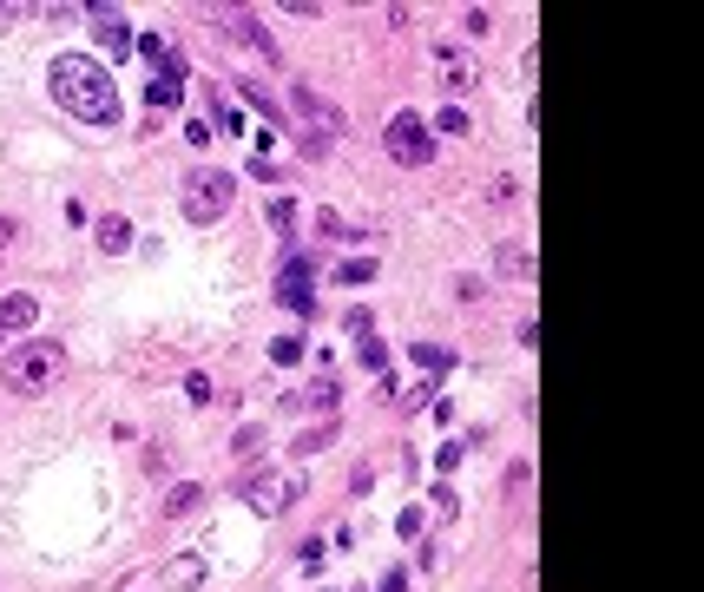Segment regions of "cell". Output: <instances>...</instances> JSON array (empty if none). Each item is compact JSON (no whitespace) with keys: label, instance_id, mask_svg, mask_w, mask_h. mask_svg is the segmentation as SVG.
<instances>
[{"label":"cell","instance_id":"cell-1","mask_svg":"<svg viewBox=\"0 0 704 592\" xmlns=\"http://www.w3.org/2000/svg\"><path fill=\"white\" fill-rule=\"evenodd\" d=\"M47 93L60 112H73V119L86 125H119V86H112V73L93 60V53H60V60L47 66Z\"/></svg>","mask_w":704,"mask_h":592},{"label":"cell","instance_id":"cell-2","mask_svg":"<svg viewBox=\"0 0 704 592\" xmlns=\"http://www.w3.org/2000/svg\"><path fill=\"white\" fill-rule=\"evenodd\" d=\"M60 375H66V343H53V336H33V343H20L14 356H7L0 382H7L14 395H47Z\"/></svg>","mask_w":704,"mask_h":592},{"label":"cell","instance_id":"cell-3","mask_svg":"<svg viewBox=\"0 0 704 592\" xmlns=\"http://www.w3.org/2000/svg\"><path fill=\"white\" fill-rule=\"evenodd\" d=\"M231 204H237V185H231V172H218V165H198V172L185 178V191H178L185 224H224Z\"/></svg>","mask_w":704,"mask_h":592},{"label":"cell","instance_id":"cell-4","mask_svg":"<svg viewBox=\"0 0 704 592\" xmlns=\"http://www.w3.org/2000/svg\"><path fill=\"white\" fill-rule=\"evenodd\" d=\"M382 145H389V158H395V165H408V172L435 165V132H428L422 112H395V119L382 125Z\"/></svg>","mask_w":704,"mask_h":592},{"label":"cell","instance_id":"cell-5","mask_svg":"<svg viewBox=\"0 0 704 592\" xmlns=\"http://www.w3.org/2000/svg\"><path fill=\"white\" fill-rule=\"evenodd\" d=\"M290 112H297V119L290 125H310V132H303V139H343V106H329L323 93H316V86H297V93H290Z\"/></svg>","mask_w":704,"mask_h":592},{"label":"cell","instance_id":"cell-6","mask_svg":"<svg viewBox=\"0 0 704 592\" xmlns=\"http://www.w3.org/2000/svg\"><path fill=\"white\" fill-rule=\"evenodd\" d=\"M218 33H224V40H237V47H251L264 66H283V53H277V40L264 33V20L244 14V7H224V14H218Z\"/></svg>","mask_w":704,"mask_h":592},{"label":"cell","instance_id":"cell-7","mask_svg":"<svg viewBox=\"0 0 704 592\" xmlns=\"http://www.w3.org/2000/svg\"><path fill=\"white\" fill-rule=\"evenodd\" d=\"M310 277H316V270H310V257H290V264L277 270V296H283V303H290L297 316H310V310H316V290H310Z\"/></svg>","mask_w":704,"mask_h":592},{"label":"cell","instance_id":"cell-8","mask_svg":"<svg viewBox=\"0 0 704 592\" xmlns=\"http://www.w3.org/2000/svg\"><path fill=\"white\" fill-rule=\"evenodd\" d=\"M86 20H93L99 47H106V53H119V60H126V53L139 47V40H132V27L119 20V7H106V0H93V7H86Z\"/></svg>","mask_w":704,"mask_h":592},{"label":"cell","instance_id":"cell-9","mask_svg":"<svg viewBox=\"0 0 704 592\" xmlns=\"http://www.w3.org/2000/svg\"><path fill=\"white\" fill-rule=\"evenodd\" d=\"M297 494H303L297 481H283V474H264V481H257V487H251V494H244V500H251V514L277 520L283 507H297Z\"/></svg>","mask_w":704,"mask_h":592},{"label":"cell","instance_id":"cell-10","mask_svg":"<svg viewBox=\"0 0 704 592\" xmlns=\"http://www.w3.org/2000/svg\"><path fill=\"white\" fill-rule=\"evenodd\" d=\"M132 53H145L158 79H178V86H185V53H178L172 40H165V33H145V40H139V47H132Z\"/></svg>","mask_w":704,"mask_h":592},{"label":"cell","instance_id":"cell-11","mask_svg":"<svg viewBox=\"0 0 704 592\" xmlns=\"http://www.w3.org/2000/svg\"><path fill=\"white\" fill-rule=\"evenodd\" d=\"M93 244L106 250V257H126V250H132V224H126V211H106V218H93Z\"/></svg>","mask_w":704,"mask_h":592},{"label":"cell","instance_id":"cell-12","mask_svg":"<svg viewBox=\"0 0 704 592\" xmlns=\"http://www.w3.org/2000/svg\"><path fill=\"white\" fill-rule=\"evenodd\" d=\"M435 66L448 86H474V53L468 47H435Z\"/></svg>","mask_w":704,"mask_h":592},{"label":"cell","instance_id":"cell-13","mask_svg":"<svg viewBox=\"0 0 704 592\" xmlns=\"http://www.w3.org/2000/svg\"><path fill=\"white\" fill-rule=\"evenodd\" d=\"M494 270L514 283H533V244H501L494 250Z\"/></svg>","mask_w":704,"mask_h":592},{"label":"cell","instance_id":"cell-14","mask_svg":"<svg viewBox=\"0 0 704 592\" xmlns=\"http://www.w3.org/2000/svg\"><path fill=\"white\" fill-rule=\"evenodd\" d=\"M33 316H40V303H33V296H7V303H0V329H33Z\"/></svg>","mask_w":704,"mask_h":592},{"label":"cell","instance_id":"cell-15","mask_svg":"<svg viewBox=\"0 0 704 592\" xmlns=\"http://www.w3.org/2000/svg\"><path fill=\"white\" fill-rule=\"evenodd\" d=\"M237 93L251 99V106H257V112H264V119H270V125H283V99H270V93H264V86H251V79H237Z\"/></svg>","mask_w":704,"mask_h":592},{"label":"cell","instance_id":"cell-16","mask_svg":"<svg viewBox=\"0 0 704 592\" xmlns=\"http://www.w3.org/2000/svg\"><path fill=\"white\" fill-rule=\"evenodd\" d=\"M145 106H152V112H172L178 106V79H152V86H145Z\"/></svg>","mask_w":704,"mask_h":592},{"label":"cell","instance_id":"cell-17","mask_svg":"<svg viewBox=\"0 0 704 592\" xmlns=\"http://www.w3.org/2000/svg\"><path fill=\"white\" fill-rule=\"evenodd\" d=\"M389 343H376V336H362V369H376V375H389Z\"/></svg>","mask_w":704,"mask_h":592},{"label":"cell","instance_id":"cell-18","mask_svg":"<svg viewBox=\"0 0 704 592\" xmlns=\"http://www.w3.org/2000/svg\"><path fill=\"white\" fill-rule=\"evenodd\" d=\"M191 507H198V487H191V481H178L172 494H165V514L178 520V514H191Z\"/></svg>","mask_w":704,"mask_h":592},{"label":"cell","instance_id":"cell-19","mask_svg":"<svg viewBox=\"0 0 704 592\" xmlns=\"http://www.w3.org/2000/svg\"><path fill=\"white\" fill-rule=\"evenodd\" d=\"M415 362H422V369H454V349H441V343H415Z\"/></svg>","mask_w":704,"mask_h":592},{"label":"cell","instance_id":"cell-20","mask_svg":"<svg viewBox=\"0 0 704 592\" xmlns=\"http://www.w3.org/2000/svg\"><path fill=\"white\" fill-rule=\"evenodd\" d=\"M336 283H356V290H362V283H376V264H369V257H356V264L336 270Z\"/></svg>","mask_w":704,"mask_h":592},{"label":"cell","instance_id":"cell-21","mask_svg":"<svg viewBox=\"0 0 704 592\" xmlns=\"http://www.w3.org/2000/svg\"><path fill=\"white\" fill-rule=\"evenodd\" d=\"M211 112H218V132H237V125H244V119H237V106H231L224 93H211Z\"/></svg>","mask_w":704,"mask_h":592},{"label":"cell","instance_id":"cell-22","mask_svg":"<svg viewBox=\"0 0 704 592\" xmlns=\"http://www.w3.org/2000/svg\"><path fill=\"white\" fill-rule=\"evenodd\" d=\"M198 579H204L198 560H172V586H198Z\"/></svg>","mask_w":704,"mask_h":592},{"label":"cell","instance_id":"cell-23","mask_svg":"<svg viewBox=\"0 0 704 592\" xmlns=\"http://www.w3.org/2000/svg\"><path fill=\"white\" fill-rule=\"evenodd\" d=\"M270 224H277V231H290V224H297V204H290V198H270Z\"/></svg>","mask_w":704,"mask_h":592},{"label":"cell","instance_id":"cell-24","mask_svg":"<svg viewBox=\"0 0 704 592\" xmlns=\"http://www.w3.org/2000/svg\"><path fill=\"white\" fill-rule=\"evenodd\" d=\"M468 112H461V106H441V132H454V139H461V132H468Z\"/></svg>","mask_w":704,"mask_h":592},{"label":"cell","instance_id":"cell-25","mask_svg":"<svg viewBox=\"0 0 704 592\" xmlns=\"http://www.w3.org/2000/svg\"><path fill=\"white\" fill-rule=\"evenodd\" d=\"M270 356H277V362H297V356H303V336H277V343H270Z\"/></svg>","mask_w":704,"mask_h":592},{"label":"cell","instance_id":"cell-26","mask_svg":"<svg viewBox=\"0 0 704 592\" xmlns=\"http://www.w3.org/2000/svg\"><path fill=\"white\" fill-rule=\"evenodd\" d=\"M329 435H336V428H310V435H297V454H316V448H329Z\"/></svg>","mask_w":704,"mask_h":592},{"label":"cell","instance_id":"cell-27","mask_svg":"<svg viewBox=\"0 0 704 592\" xmlns=\"http://www.w3.org/2000/svg\"><path fill=\"white\" fill-rule=\"evenodd\" d=\"M343 329H349V336H356V343H362V336H376V323H369V310H349V323H343Z\"/></svg>","mask_w":704,"mask_h":592},{"label":"cell","instance_id":"cell-28","mask_svg":"<svg viewBox=\"0 0 704 592\" xmlns=\"http://www.w3.org/2000/svg\"><path fill=\"white\" fill-rule=\"evenodd\" d=\"M310 402H316V408H336V402H343V389H336V382H316Z\"/></svg>","mask_w":704,"mask_h":592},{"label":"cell","instance_id":"cell-29","mask_svg":"<svg viewBox=\"0 0 704 592\" xmlns=\"http://www.w3.org/2000/svg\"><path fill=\"white\" fill-rule=\"evenodd\" d=\"M461 27H468V33H474V40H481V33H487V27H494V14H487V7H468V20H461Z\"/></svg>","mask_w":704,"mask_h":592},{"label":"cell","instance_id":"cell-30","mask_svg":"<svg viewBox=\"0 0 704 592\" xmlns=\"http://www.w3.org/2000/svg\"><path fill=\"white\" fill-rule=\"evenodd\" d=\"M185 395L191 402H211V375H185Z\"/></svg>","mask_w":704,"mask_h":592},{"label":"cell","instance_id":"cell-31","mask_svg":"<svg viewBox=\"0 0 704 592\" xmlns=\"http://www.w3.org/2000/svg\"><path fill=\"white\" fill-rule=\"evenodd\" d=\"M382 592H408V573H402V566H395V573L382 579Z\"/></svg>","mask_w":704,"mask_h":592},{"label":"cell","instance_id":"cell-32","mask_svg":"<svg viewBox=\"0 0 704 592\" xmlns=\"http://www.w3.org/2000/svg\"><path fill=\"white\" fill-rule=\"evenodd\" d=\"M14 244V224H7V211H0V250Z\"/></svg>","mask_w":704,"mask_h":592},{"label":"cell","instance_id":"cell-33","mask_svg":"<svg viewBox=\"0 0 704 592\" xmlns=\"http://www.w3.org/2000/svg\"><path fill=\"white\" fill-rule=\"evenodd\" d=\"M0 343H7V329H0Z\"/></svg>","mask_w":704,"mask_h":592}]
</instances>
